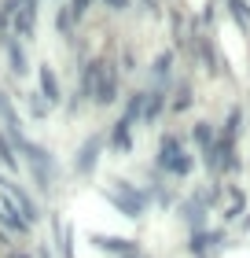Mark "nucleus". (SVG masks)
I'll list each match as a JSON object with an SVG mask.
<instances>
[{
  "label": "nucleus",
  "instance_id": "f257e3e1",
  "mask_svg": "<svg viewBox=\"0 0 250 258\" xmlns=\"http://www.w3.org/2000/svg\"><path fill=\"white\" fill-rule=\"evenodd\" d=\"M85 92L89 100H96L100 107H107V103H114L118 96V74L111 63H89L85 67Z\"/></svg>",
  "mask_w": 250,
  "mask_h": 258
},
{
  "label": "nucleus",
  "instance_id": "f03ea898",
  "mask_svg": "<svg viewBox=\"0 0 250 258\" xmlns=\"http://www.w3.org/2000/svg\"><path fill=\"white\" fill-rule=\"evenodd\" d=\"M15 148H22V151L30 155V173H33V181H37V188H41V192H52V173H55L52 155H48L41 144H30V140H19Z\"/></svg>",
  "mask_w": 250,
  "mask_h": 258
},
{
  "label": "nucleus",
  "instance_id": "7ed1b4c3",
  "mask_svg": "<svg viewBox=\"0 0 250 258\" xmlns=\"http://www.w3.org/2000/svg\"><path fill=\"white\" fill-rule=\"evenodd\" d=\"M0 188H4V203H8V207H15V214H19L22 221H26V225H30V221H37V218H41V214H37V203H33V199H30L26 192H22L15 181L0 177Z\"/></svg>",
  "mask_w": 250,
  "mask_h": 258
},
{
  "label": "nucleus",
  "instance_id": "20e7f679",
  "mask_svg": "<svg viewBox=\"0 0 250 258\" xmlns=\"http://www.w3.org/2000/svg\"><path fill=\"white\" fill-rule=\"evenodd\" d=\"M158 166L170 170V173H188L192 170V159L181 151V144H177V137H165L162 140V151H158Z\"/></svg>",
  "mask_w": 250,
  "mask_h": 258
},
{
  "label": "nucleus",
  "instance_id": "39448f33",
  "mask_svg": "<svg viewBox=\"0 0 250 258\" xmlns=\"http://www.w3.org/2000/svg\"><path fill=\"white\" fill-rule=\"evenodd\" d=\"M114 184H118V188L111 192V199L125 210L129 218H140V210H144V196L133 192V184H129V181H114Z\"/></svg>",
  "mask_w": 250,
  "mask_h": 258
},
{
  "label": "nucleus",
  "instance_id": "423d86ee",
  "mask_svg": "<svg viewBox=\"0 0 250 258\" xmlns=\"http://www.w3.org/2000/svg\"><path fill=\"white\" fill-rule=\"evenodd\" d=\"M33 22H37V0H22L19 4V19H15V33L19 37H30Z\"/></svg>",
  "mask_w": 250,
  "mask_h": 258
},
{
  "label": "nucleus",
  "instance_id": "0eeeda50",
  "mask_svg": "<svg viewBox=\"0 0 250 258\" xmlns=\"http://www.w3.org/2000/svg\"><path fill=\"white\" fill-rule=\"evenodd\" d=\"M96 159H100V137H92L81 144V159H77V173H89L92 166H96Z\"/></svg>",
  "mask_w": 250,
  "mask_h": 258
},
{
  "label": "nucleus",
  "instance_id": "6e6552de",
  "mask_svg": "<svg viewBox=\"0 0 250 258\" xmlns=\"http://www.w3.org/2000/svg\"><path fill=\"white\" fill-rule=\"evenodd\" d=\"M213 140H217V137H213V129H210V122H199V125H195V144L202 148V155H206V151L213 148Z\"/></svg>",
  "mask_w": 250,
  "mask_h": 258
},
{
  "label": "nucleus",
  "instance_id": "1a4fd4ad",
  "mask_svg": "<svg viewBox=\"0 0 250 258\" xmlns=\"http://www.w3.org/2000/svg\"><path fill=\"white\" fill-rule=\"evenodd\" d=\"M41 85H44V96H48V103H55V100H59V85H55L52 67H41Z\"/></svg>",
  "mask_w": 250,
  "mask_h": 258
},
{
  "label": "nucleus",
  "instance_id": "9d476101",
  "mask_svg": "<svg viewBox=\"0 0 250 258\" xmlns=\"http://www.w3.org/2000/svg\"><path fill=\"white\" fill-rule=\"evenodd\" d=\"M129 118H118L114 122V148H122V151H129V144H133V140H129Z\"/></svg>",
  "mask_w": 250,
  "mask_h": 258
},
{
  "label": "nucleus",
  "instance_id": "9b49d317",
  "mask_svg": "<svg viewBox=\"0 0 250 258\" xmlns=\"http://www.w3.org/2000/svg\"><path fill=\"white\" fill-rule=\"evenodd\" d=\"M228 11H232V19L239 22L243 30H250V8H246V0H228Z\"/></svg>",
  "mask_w": 250,
  "mask_h": 258
},
{
  "label": "nucleus",
  "instance_id": "f8f14e48",
  "mask_svg": "<svg viewBox=\"0 0 250 258\" xmlns=\"http://www.w3.org/2000/svg\"><path fill=\"white\" fill-rule=\"evenodd\" d=\"M4 48H8V55H11V70H15V74H22V70H26V59H22V52L15 48V41L4 37Z\"/></svg>",
  "mask_w": 250,
  "mask_h": 258
},
{
  "label": "nucleus",
  "instance_id": "ddd939ff",
  "mask_svg": "<svg viewBox=\"0 0 250 258\" xmlns=\"http://www.w3.org/2000/svg\"><path fill=\"white\" fill-rule=\"evenodd\" d=\"M0 162H4L8 170H15V166H19V162H15V155H11V140H8L4 133H0Z\"/></svg>",
  "mask_w": 250,
  "mask_h": 258
},
{
  "label": "nucleus",
  "instance_id": "4468645a",
  "mask_svg": "<svg viewBox=\"0 0 250 258\" xmlns=\"http://www.w3.org/2000/svg\"><path fill=\"white\" fill-rule=\"evenodd\" d=\"M158 111H162V92H151V100H147V107H144V118L151 122Z\"/></svg>",
  "mask_w": 250,
  "mask_h": 258
},
{
  "label": "nucleus",
  "instance_id": "2eb2a0df",
  "mask_svg": "<svg viewBox=\"0 0 250 258\" xmlns=\"http://www.w3.org/2000/svg\"><path fill=\"white\" fill-rule=\"evenodd\" d=\"M170 63H173L170 55H162V59L154 63V74H158V78H165V74H170Z\"/></svg>",
  "mask_w": 250,
  "mask_h": 258
},
{
  "label": "nucleus",
  "instance_id": "dca6fc26",
  "mask_svg": "<svg viewBox=\"0 0 250 258\" xmlns=\"http://www.w3.org/2000/svg\"><path fill=\"white\" fill-rule=\"evenodd\" d=\"M107 4H111V8H125L129 0H107Z\"/></svg>",
  "mask_w": 250,
  "mask_h": 258
},
{
  "label": "nucleus",
  "instance_id": "f3484780",
  "mask_svg": "<svg viewBox=\"0 0 250 258\" xmlns=\"http://www.w3.org/2000/svg\"><path fill=\"white\" fill-rule=\"evenodd\" d=\"M8 258H26V254H8Z\"/></svg>",
  "mask_w": 250,
  "mask_h": 258
}]
</instances>
